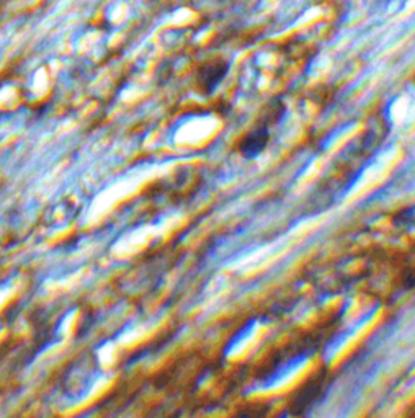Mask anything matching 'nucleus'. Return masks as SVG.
<instances>
[{
  "label": "nucleus",
  "instance_id": "f257e3e1",
  "mask_svg": "<svg viewBox=\"0 0 415 418\" xmlns=\"http://www.w3.org/2000/svg\"><path fill=\"white\" fill-rule=\"evenodd\" d=\"M229 71V64L224 61H214L206 64L200 72V85L206 94H211L216 87L219 85L221 81L226 77Z\"/></svg>",
  "mask_w": 415,
  "mask_h": 418
},
{
  "label": "nucleus",
  "instance_id": "f03ea898",
  "mask_svg": "<svg viewBox=\"0 0 415 418\" xmlns=\"http://www.w3.org/2000/svg\"><path fill=\"white\" fill-rule=\"evenodd\" d=\"M269 141H270L269 126L264 124L262 128H257L255 131L247 134L246 139H244L241 144V152L247 157V159H252V157H257L262 151H264Z\"/></svg>",
  "mask_w": 415,
  "mask_h": 418
},
{
  "label": "nucleus",
  "instance_id": "7ed1b4c3",
  "mask_svg": "<svg viewBox=\"0 0 415 418\" xmlns=\"http://www.w3.org/2000/svg\"><path fill=\"white\" fill-rule=\"evenodd\" d=\"M414 82H415V77H414Z\"/></svg>",
  "mask_w": 415,
  "mask_h": 418
}]
</instances>
